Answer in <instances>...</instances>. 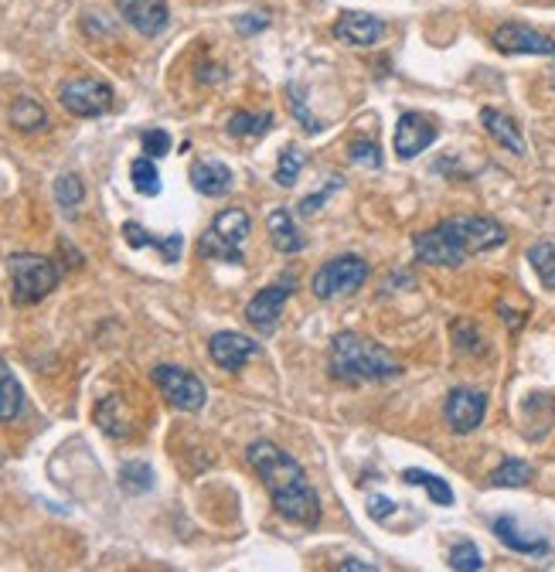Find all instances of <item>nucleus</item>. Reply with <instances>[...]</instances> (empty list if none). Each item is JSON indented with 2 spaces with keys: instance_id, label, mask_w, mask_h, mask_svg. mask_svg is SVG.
Returning a JSON list of instances; mask_svg holds the SVG:
<instances>
[{
  "instance_id": "6ab92c4d",
  "label": "nucleus",
  "mask_w": 555,
  "mask_h": 572,
  "mask_svg": "<svg viewBox=\"0 0 555 572\" xmlns=\"http://www.w3.org/2000/svg\"><path fill=\"white\" fill-rule=\"evenodd\" d=\"M480 123H484V130L491 133V140L501 143L508 154L525 157V137H521L515 119L498 113V109H491V106H484V109H480Z\"/></svg>"
},
{
  "instance_id": "9d476101",
  "label": "nucleus",
  "mask_w": 555,
  "mask_h": 572,
  "mask_svg": "<svg viewBox=\"0 0 555 572\" xmlns=\"http://www.w3.org/2000/svg\"><path fill=\"white\" fill-rule=\"evenodd\" d=\"M290 293H293V280H283V283H272L266 290H259L256 297L246 303V321L256 327L259 334H272L280 327L283 303Z\"/></svg>"
},
{
  "instance_id": "412c9836",
  "label": "nucleus",
  "mask_w": 555,
  "mask_h": 572,
  "mask_svg": "<svg viewBox=\"0 0 555 572\" xmlns=\"http://www.w3.org/2000/svg\"><path fill=\"white\" fill-rule=\"evenodd\" d=\"M21 413H25V389L11 372V364L0 358V423H14Z\"/></svg>"
},
{
  "instance_id": "4c0bfd02",
  "label": "nucleus",
  "mask_w": 555,
  "mask_h": 572,
  "mask_svg": "<svg viewBox=\"0 0 555 572\" xmlns=\"http://www.w3.org/2000/svg\"><path fill=\"white\" fill-rule=\"evenodd\" d=\"M392 511H396V505H392L388 497H382V495H375L372 501H368V515H372L375 521H385Z\"/></svg>"
},
{
  "instance_id": "f3484780",
  "label": "nucleus",
  "mask_w": 555,
  "mask_h": 572,
  "mask_svg": "<svg viewBox=\"0 0 555 572\" xmlns=\"http://www.w3.org/2000/svg\"><path fill=\"white\" fill-rule=\"evenodd\" d=\"M123 239H127V246H133V249H147V246L157 249L164 262L181 260V249H184L181 232H170V235H164V239H157V235H150L147 229H143L140 221H127V225H123Z\"/></svg>"
},
{
  "instance_id": "ddd939ff",
  "label": "nucleus",
  "mask_w": 555,
  "mask_h": 572,
  "mask_svg": "<svg viewBox=\"0 0 555 572\" xmlns=\"http://www.w3.org/2000/svg\"><path fill=\"white\" fill-rule=\"evenodd\" d=\"M208 354L211 362L219 364L221 372H239L246 362H252L259 354V344L246 334H235V331H219L208 341Z\"/></svg>"
},
{
  "instance_id": "ea45409f",
  "label": "nucleus",
  "mask_w": 555,
  "mask_h": 572,
  "mask_svg": "<svg viewBox=\"0 0 555 572\" xmlns=\"http://www.w3.org/2000/svg\"><path fill=\"white\" fill-rule=\"evenodd\" d=\"M498 311L504 313V321L511 324V331H521V324H525V321H521V313H511V311H508V307H504V303H501V307H498Z\"/></svg>"
},
{
  "instance_id": "f257e3e1",
  "label": "nucleus",
  "mask_w": 555,
  "mask_h": 572,
  "mask_svg": "<svg viewBox=\"0 0 555 572\" xmlns=\"http://www.w3.org/2000/svg\"><path fill=\"white\" fill-rule=\"evenodd\" d=\"M249 467L256 470V477L262 481V487L270 491L272 507L283 515V518L297 521V525H317L321 518V501L317 491L310 484L307 470L300 467L297 456H290L286 450H280L270 440L249 443L246 450Z\"/></svg>"
},
{
  "instance_id": "2eb2a0df",
  "label": "nucleus",
  "mask_w": 555,
  "mask_h": 572,
  "mask_svg": "<svg viewBox=\"0 0 555 572\" xmlns=\"http://www.w3.org/2000/svg\"><path fill=\"white\" fill-rule=\"evenodd\" d=\"M119 14L127 17L129 27H137L143 38H154L160 35L170 21L168 0H117Z\"/></svg>"
},
{
  "instance_id": "58836bf2",
  "label": "nucleus",
  "mask_w": 555,
  "mask_h": 572,
  "mask_svg": "<svg viewBox=\"0 0 555 572\" xmlns=\"http://www.w3.org/2000/svg\"><path fill=\"white\" fill-rule=\"evenodd\" d=\"M270 25L266 17H259V14H242V17H235V27L242 31V35H252V31H262V27Z\"/></svg>"
},
{
  "instance_id": "473e14b6",
  "label": "nucleus",
  "mask_w": 555,
  "mask_h": 572,
  "mask_svg": "<svg viewBox=\"0 0 555 572\" xmlns=\"http://www.w3.org/2000/svg\"><path fill=\"white\" fill-rule=\"evenodd\" d=\"M450 569L457 572H480L484 569V556L474 542H457L450 552Z\"/></svg>"
},
{
  "instance_id": "1a4fd4ad",
  "label": "nucleus",
  "mask_w": 555,
  "mask_h": 572,
  "mask_svg": "<svg viewBox=\"0 0 555 572\" xmlns=\"http://www.w3.org/2000/svg\"><path fill=\"white\" fill-rule=\"evenodd\" d=\"M494 48L504 55H545V58H555V41L545 38L542 31L521 25V21H508L491 35Z\"/></svg>"
},
{
  "instance_id": "20e7f679",
  "label": "nucleus",
  "mask_w": 555,
  "mask_h": 572,
  "mask_svg": "<svg viewBox=\"0 0 555 572\" xmlns=\"http://www.w3.org/2000/svg\"><path fill=\"white\" fill-rule=\"evenodd\" d=\"M7 270H11V297L17 307L41 303L62 280L58 266L48 256H38V252H17V256L7 260Z\"/></svg>"
},
{
  "instance_id": "aec40b11",
  "label": "nucleus",
  "mask_w": 555,
  "mask_h": 572,
  "mask_svg": "<svg viewBox=\"0 0 555 572\" xmlns=\"http://www.w3.org/2000/svg\"><path fill=\"white\" fill-rule=\"evenodd\" d=\"M266 229H270L276 252H283V256H293V252H300V249L307 246V239L300 235L297 221H293V215L286 209H272L270 219H266Z\"/></svg>"
},
{
  "instance_id": "72a5a7b5",
  "label": "nucleus",
  "mask_w": 555,
  "mask_h": 572,
  "mask_svg": "<svg viewBox=\"0 0 555 572\" xmlns=\"http://www.w3.org/2000/svg\"><path fill=\"white\" fill-rule=\"evenodd\" d=\"M348 154L351 164H358V168H372V170L382 168V150H378L375 140H351Z\"/></svg>"
},
{
  "instance_id": "423d86ee",
  "label": "nucleus",
  "mask_w": 555,
  "mask_h": 572,
  "mask_svg": "<svg viewBox=\"0 0 555 572\" xmlns=\"http://www.w3.org/2000/svg\"><path fill=\"white\" fill-rule=\"evenodd\" d=\"M368 280V262L362 256H337V260H327L313 273L310 286H313V297L321 300H334V297H348L355 290H362V283Z\"/></svg>"
},
{
  "instance_id": "0eeeda50",
  "label": "nucleus",
  "mask_w": 555,
  "mask_h": 572,
  "mask_svg": "<svg viewBox=\"0 0 555 572\" xmlns=\"http://www.w3.org/2000/svg\"><path fill=\"white\" fill-rule=\"evenodd\" d=\"M154 382L160 395L168 399L174 409H181V413H198L208 399V389L205 382L198 375H191L188 368H178V364H157L154 372Z\"/></svg>"
},
{
  "instance_id": "4468645a",
  "label": "nucleus",
  "mask_w": 555,
  "mask_h": 572,
  "mask_svg": "<svg viewBox=\"0 0 555 572\" xmlns=\"http://www.w3.org/2000/svg\"><path fill=\"white\" fill-rule=\"evenodd\" d=\"M385 35V21L365 11H344L334 21V38L351 48H372L375 41Z\"/></svg>"
},
{
  "instance_id": "a19ab883",
  "label": "nucleus",
  "mask_w": 555,
  "mask_h": 572,
  "mask_svg": "<svg viewBox=\"0 0 555 572\" xmlns=\"http://www.w3.org/2000/svg\"><path fill=\"white\" fill-rule=\"evenodd\" d=\"M341 569H358V572H372L375 566L372 562H362V559H344L341 562Z\"/></svg>"
},
{
  "instance_id": "7ed1b4c3",
  "label": "nucleus",
  "mask_w": 555,
  "mask_h": 572,
  "mask_svg": "<svg viewBox=\"0 0 555 572\" xmlns=\"http://www.w3.org/2000/svg\"><path fill=\"white\" fill-rule=\"evenodd\" d=\"M331 375L344 385H362V382H388L402 375V364L392 358L388 348L378 341H368L355 331H341L331 341Z\"/></svg>"
},
{
  "instance_id": "a211bd4d",
  "label": "nucleus",
  "mask_w": 555,
  "mask_h": 572,
  "mask_svg": "<svg viewBox=\"0 0 555 572\" xmlns=\"http://www.w3.org/2000/svg\"><path fill=\"white\" fill-rule=\"evenodd\" d=\"M191 184H194V191H201V195L221 198L232 191V170L225 168L221 160H194Z\"/></svg>"
},
{
  "instance_id": "cd10ccee",
  "label": "nucleus",
  "mask_w": 555,
  "mask_h": 572,
  "mask_svg": "<svg viewBox=\"0 0 555 572\" xmlns=\"http://www.w3.org/2000/svg\"><path fill=\"white\" fill-rule=\"evenodd\" d=\"M270 127H272L270 113H246V109H239V113L229 117V133L232 137H262Z\"/></svg>"
},
{
  "instance_id": "c9c22d12",
  "label": "nucleus",
  "mask_w": 555,
  "mask_h": 572,
  "mask_svg": "<svg viewBox=\"0 0 555 572\" xmlns=\"http://www.w3.org/2000/svg\"><path fill=\"white\" fill-rule=\"evenodd\" d=\"M290 103H293V117L303 123V130H307V133L321 130V123H317V119L307 113V103H303V89H300V86H290Z\"/></svg>"
},
{
  "instance_id": "393cba45",
  "label": "nucleus",
  "mask_w": 555,
  "mask_h": 572,
  "mask_svg": "<svg viewBox=\"0 0 555 572\" xmlns=\"http://www.w3.org/2000/svg\"><path fill=\"white\" fill-rule=\"evenodd\" d=\"M531 464L529 460H515V456H508L501 467L491 474V484L494 487H525L531 481Z\"/></svg>"
},
{
  "instance_id": "c756f323",
  "label": "nucleus",
  "mask_w": 555,
  "mask_h": 572,
  "mask_svg": "<svg viewBox=\"0 0 555 572\" xmlns=\"http://www.w3.org/2000/svg\"><path fill=\"white\" fill-rule=\"evenodd\" d=\"M55 198H58V205L65 211H76L82 205V198H86V184L78 174H62L58 181H55Z\"/></svg>"
},
{
  "instance_id": "5701e85b",
  "label": "nucleus",
  "mask_w": 555,
  "mask_h": 572,
  "mask_svg": "<svg viewBox=\"0 0 555 572\" xmlns=\"http://www.w3.org/2000/svg\"><path fill=\"white\" fill-rule=\"evenodd\" d=\"M402 481L406 484H416V487H427V495L437 501V505H453V491H450V484L443 481V477H437V474H427V470H419V467H409L406 474H402Z\"/></svg>"
},
{
  "instance_id": "4be33fe9",
  "label": "nucleus",
  "mask_w": 555,
  "mask_h": 572,
  "mask_svg": "<svg viewBox=\"0 0 555 572\" xmlns=\"http://www.w3.org/2000/svg\"><path fill=\"white\" fill-rule=\"evenodd\" d=\"M11 123L21 133H38L48 127V113H45V106H41L38 99L21 96V99H14L11 106Z\"/></svg>"
},
{
  "instance_id": "dca6fc26",
  "label": "nucleus",
  "mask_w": 555,
  "mask_h": 572,
  "mask_svg": "<svg viewBox=\"0 0 555 572\" xmlns=\"http://www.w3.org/2000/svg\"><path fill=\"white\" fill-rule=\"evenodd\" d=\"M491 532L498 535V538H501L511 552H521V556H545V552H549V542L539 538V535L525 532V528L518 525L515 515H501V518H494Z\"/></svg>"
},
{
  "instance_id": "f704fd0d",
  "label": "nucleus",
  "mask_w": 555,
  "mask_h": 572,
  "mask_svg": "<svg viewBox=\"0 0 555 572\" xmlns=\"http://www.w3.org/2000/svg\"><path fill=\"white\" fill-rule=\"evenodd\" d=\"M140 143H143V154L154 157V160L157 157L170 154V133L168 130H143Z\"/></svg>"
},
{
  "instance_id": "9b49d317",
  "label": "nucleus",
  "mask_w": 555,
  "mask_h": 572,
  "mask_svg": "<svg viewBox=\"0 0 555 572\" xmlns=\"http://www.w3.org/2000/svg\"><path fill=\"white\" fill-rule=\"evenodd\" d=\"M484 413H488V395L480 389H453L447 395V405H443V416H447V426L453 433H474V429L484 423Z\"/></svg>"
},
{
  "instance_id": "b1692460",
  "label": "nucleus",
  "mask_w": 555,
  "mask_h": 572,
  "mask_svg": "<svg viewBox=\"0 0 555 572\" xmlns=\"http://www.w3.org/2000/svg\"><path fill=\"white\" fill-rule=\"evenodd\" d=\"M129 181H133V188H137L140 195L147 198L160 195V170H157L154 157H137V160L129 164Z\"/></svg>"
},
{
  "instance_id": "a878e982",
  "label": "nucleus",
  "mask_w": 555,
  "mask_h": 572,
  "mask_svg": "<svg viewBox=\"0 0 555 572\" xmlns=\"http://www.w3.org/2000/svg\"><path fill=\"white\" fill-rule=\"evenodd\" d=\"M119 484L129 495H147L154 487V470L147 467L143 460H129V464L119 467Z\"/></svg>"
},
{
  "instance_id": "39448f33",
  "label": "nucleus",
  "mask_w": 555,
  "mask_h": 572,
  "mask_svg": "<svg viewBox=\"0 0 555 572\" xmlns=\"http://www.w3.org/2000/svg\"><path fill=\"white\" fill-rule=\"evenodd\" d=\"M252 221L242 209H225L215 215L211 229L198 242L201 260H221V262H242V242H246Z\"/></svg>"
},
{
  "instance_id": "e433bc0d",
  "label": "nucleus",
  "mask_w": 555,
  "mask_h": 572,
  "mask_svg": "<svg viewBox=\"0 0 555 572\" xmlns=\"http://www.w3.org/2000/svg\"><path fill=\"white\" fill-rule=\"evenodd\" d=\"M337 188H341V178H331V181H327V188H324L321 195H310V198H303V201H300V215H313V211H321V209H324V201H327V198L334 195Z\"/></svg>"
},
{
  "instance_id": "f8f14e48",
  "label": "nucleus",
  "mask_w": 555,
  "mask_h": 572,
  "mask_svg": "<svg viewBox=\"0 0 555 572\" xmlns=\"http://www.w3.org/2000/svg\"><path fill=\"white\" fill-rule=\"evenodd\" d=\"M439 130L433 119H427L423 113H402L396 123V154L402 160H413L427 150L429 143H437Z\"/></svg>"
},
{
  "instance_id": "f03ea898",
  "label": "nucleus",
  "mask_w": 555,
  "mask_h": 572,
  "mask_svg": "<svg viewBox=\"0 0 555 572\" xmlns=\"http://www.w3.org/2000/svg\"><path fill=\"white\" fill-rule=\"evenodd\" d=\"M508 242L501 221L488 215H457V219L439 221L437 229L419 232L413 239L416 260L427 266H464L478 252H491Z\"/></svg>"
},
{
  "instance_id": "c85d7f7f",
  "label": "nucleus",
  "mask_w": 555,
  "mask_h": 572,
  "mask_svg": "<svg viewBox=\"0 0 555 572\" xmlns=\"http://www.w3.org/2000/svg\"><path fill=\"white\" fill-rule=\"evenodd\" d=\"M307 164V157L300 147H286L283 154H280V164H276V174H272V181L280 184V188H293L300 181V170Z\"/></svg>"
},
{
  "instance_id": "bb28decb",
  "label": "nucleus",
  "mask_w": 555,
  "mask_h": 572,
  "mask_svg": "<svg viewBox=\"0 0 555 572\" xmlns=\"http://www.w3.org/2000/svg\"><path fill=\"white\" fill-rule=\"evenodd\" d=\"M529 262L545 290H555V242H535L529 249Z\"/></svg>"
},
{
  "instance_id": "2f4dec72",
  "label": "nucleus",
  "mask_w": 555,
  "mask_h": 572,
  "mask_svg": "<svg viewBox=\"0 0 555 572\" xmlns=\"http://www.w3.org/2000/svg\"><path fill=\"white\" fill-rule=\"evenodd\" d=\"M453 334V344H457V352L464 354H484V338H480V331L470 321H457L450 327Z\"/></svg>"
},
{
  "instance_id": "7c9ffc66",
  "label": "nucleus",
  "mask_w": 555,
  "mask_h": 572,
  "mask_svg": "<svg viewBox=\"0 0 555 572\" xmlns=\"http://www.w3.org/2000/svg\"><path fill=\"white\" fill-rule=\"evenodd\" d=\"M119 409V399L117 395H109V399H103V405H99V409H96V423H99V426L106 429V433H109V436H127L129 433V419L123 416V413H119V416H113V413H117Z\"/></svg>"
},
{
  "instance_id": "6e6552de",
  "label": "nucleus",
  "mask_w": 555,
  "mask_h": 572,
  "mask_svg": "<svg viewBox=\"0 0 555 572\" xmlns=\"http://www.w3.org/2000/svg\"><path fill=\"white\" fill-rule=\"evenodd\" d=\"M113 86H106L103 78H72L58 89V103L65 106V113H72L78 119L103 117L113 109Z\"/></svg>"
}]
</instances>
